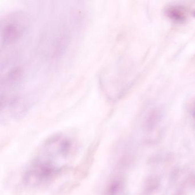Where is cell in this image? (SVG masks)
<instances>
[{
    "label": "cell",
    "instance_id": "cell-3",
    "mask_svg": "<svg viewBox=\"0 0 195 195\" xmlns=\"http://www.w3.org/2000/svg\"><path fill=\"white\" fill-rule=\"evenodd\" d=\"M167 14L169 17L177 21H181L184 19L183 14L176 9H169L167 12Z\"/></svg>",
    "mask_w": 195,
    "mask_h": 195
},
{
    "label": "cell",
    "instance_id": "cell-4",
    "mask_svg": "<svg viewBox=\"0 0 195 195\" xmlns=\"http://www.w3.org/2000/svg\"><path fill=\"white\" fill-rule=\"evenodd\" d=\"M194 17H195V12H194Z\"/></svg>",
    "mask_w": 195,
    "mask_h": 195
},
{
    "label": "cell",
    "instance_id": "cell-2",
    "mask_svg": "<svg viewBox=\"0 0 195 195\" xmlns=\"http://www.w3.org/2000/svg\"><path fill=\"white\" fill-rule=\"evenodd\" d=\"M21 20L14 19L5 23L2 28L1 37L5 45L14 44L26 33L27 27Z\"/></svg>",
    "mask_w": 195,
    "mask_h": 195
},
{
    "label": "cell",
    "instance_id": "cell-1",
    "mask_svg": "<svg viewBox=\"0 0 195 195\" xmlns=\"http://www.w3.org/2000/svg\"><path fill=\"white\" fill-rule=\"evenodd\" d=\"M78 145L71 135L58 133L51 136L37 149L24 170L22 180L30 188L51 183L72 166Z\"/></svg>",
    "mask_w": 195,
    "mask_h": 195
}]
</instances>
